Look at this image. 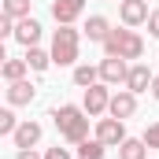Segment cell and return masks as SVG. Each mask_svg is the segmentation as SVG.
Listing matches in <instances>:
<instances>
[{"mask_svg": "<svg viewBox=\"0 0 159 159\" xmlns=\"http://www.w3.org/2000/svg\"><path fill=\"white\" fill-rule=\"evenodd\" d=\"M104 52L115 56V59H141V56H144V37L133 34L129 26H126V30H111V34L104 37Z\"/></svg>", "mask_w": 159, "mask_h": 159, "instance_id": "cell-2", "label": "cell"}, {"mask_svg": "<svg viewBox=\"0 0 159 159\" xmlns=\"http://www.w3.org/2000/svg\"><path fill=\"white\" fill-rule=\"evenodd\" d=\"M15 41L19 44H26V48H34L41 41V22L34 19V15H26V19H19L15 22Z\"/></svg>", "mask_w": 159, "mask_h": 159, "instance_id": "cell-11", "label": "cell"}, {"mask_svg": "<svg viewBox=\"0 0 159 159\" xmlns=\"http://www.w3.org/2000/svg\"><path fill=\"white\" fill-rule=\"evenodd\" d=\"M104 152H107V148H104L96 137H93V141H89V137L78 141V159H104Z\"/></svg>", "mask_w": 159, "mask_h": 159, "instance_id": "cell-19", "label": "cell"}, {"mask_svg": "<svg viewBox=\"0 0 159 159\" xmlns=\"http://www.w3.org/2000/svg\"><path fill=\"white\" fill-rule=\"evenodd\" d=\"M78 44H81V34L74 26H59L56 30V37H52V63H59V67H70L74 59H78Z\"/></svg>", "mask_w": 159, "mask_h": 159, "instance_id": "cell-3", "label": "cell"}, {"mask_svg": "<svg viewBox=\"0 0 159 159\" xmlns=\"http://www.w3.org/2000/svg\"><path fill=\"white\" fill-rule=\"evenodd\" d=\"M11 137H15V148H34V144L41 141V122H30V119L19 122Z\"/></svg>", "mask_w": 159, "mask_h": 159, "instance_id": "cell-13", "label": "cell"}, {"mask_svg": "<svg viewBox=\"0 0 159 159\" xmlns=\"http://www.w3.org/2000/svg\"><path fill=\"white\" fill-rule=\"evenodd\" d=\"M141 141H144V148H159V122H152V126L144 129V137H141Z\"/></svg>", "mask_w": 159, "mask_h": 159, "instance_id": "cell-22", "label": "cell"}, {"mask_svg": "<svg viewBox=\"0 0 159 159\" xmlns=\"http://www.w3.org/2000/svg\"><path fill=\"white\" fill-rule=\"evenodd\" d=\"M26 70H30L26 59H4V63H0V78H7V81H19Z\"/></svg>", "mask_w": 159, "mask_h": 159, "instance_id": "cell-18", "label": "cell"}, {"mask_svg": "<svg viewBox=\"0 0 159 159\" xmlns=\"http://www.w3.org/2000/svg\"><path fill=\"white\" fill-rule=\"evenodd\" d=\"M15 126H19V119H15V111H11V107H0V137L15 133Z\"/></svg>", "mask_w": 159, "mask_h": 159, "instance_id": "cell-21", "label": "cell"}, {"mask_svg": "<svg viewBox=\"0 0 159 159\" xmlns=\"http://www.w3.org/2000/svg\"><path fill=\"white\" fill-rule=\"evenodd\" d=\"M93 81H100V70H96V67H89V63H81V67H74V85H81V89H89Z\"/></svg>", "mask_w": 159, "mask_h": 159, "instance_id": "cell-20", "label": "cell"}, {"mask_svg": "<svg viewBox=\"0 0 159 159\" xmlns=\"http://www.w3.org/2000/svg\"><path fill=\"white\" fill-rule=\"evenodd\" d=\"M30 4H34V0H4V4H0V11H4L7 19H15V22H19V19H26V15H30Z\"/></svg>", "mask_w": 159, "mask_h": 159, "instance_id": "cell-17", "label": "cell"}, {"mask_svg": "<svg viewBox=\"0 0 159 159\" xmlns=\"http://www.w3.org/2000/svg\"><path fill=\"white\" fill-rule=\"evenodd\" d=\"M144 152H148V148H144L141 137H126L119 144V159H144Z\"/></svg>", "mask_w": 159, "mask_h": 159, "instance_id": "cell-16", "label": "cell"}, {"mask_svg": "<svg viewBox=\"0 0 159 159\" xmlns=\"http://www.w3.org/2000/svg\"><path fill=\"white\" fill-rule=\"evenodd\" d=\"M107 100H111L107 85H104V81H93V85L85 89V100H81V111H85L89 119H96V115H104V111H107Z\"/></svg>", "mask_w": 159, "mask_h": 159, "instance_id": "cell-4", "label": "cell"}, {"mask_svg": "<svg viewBox=\"0 0 159 159\" xmlns=\"http://www.w3.org/2000/svg\"><path fill=\"white\" fill-rule=\"evenodd\" d=\"M44 159H74V156H70V148H59V144H56V148L44 152Z\"/></svg>", "mask_w": 159, "mask_h": 159, "instance_id": "cell-24", "label": "cell"}, {"mask_svg": "<svg viewBox=\"0 0 159 159\" xmlns=\"http://www.w3.org/2000/svg\"><path fill=\"white\" fill-rule=\"evenodd\" d=\"M122 85H126L133 96H137V93H144V89L152 85V70H148V63H133V67L126 70V81H122Z\"/></svg>", "mask_w": 159, "mask_h": 159, "instance_id": "cell-10", "label": "cell"}, {"mask_svg": "<svg viewBox=\"0 0 159 159\" xmlns=\"http://www.w3.org/2000/svg\"><path fill=\"white\" fill-rule=\"evenodd\" d=\"M96 70H100V81H104V85H122L129 67H126V59H115V56H107V59H104Z\"/></svg>", "mask_w": 159, "mask_h": 159, "instance_id": "cell-8", "label": "cell"}, {"mask_svg": "<svg viewBox=\"0 0 159 159\" xmlns=\"http://www.w3.org/2000/svg\"><path fill=\"white\" fill-rule=\"evenodd\" d=\"M81 11H85V0H56V4H52V19H56L59 26H70Z\"/></svg>", "mask_w": 159, "mask_h": 159, "instance_id": "cell-9", "label": "cell"}, {"mask_svg": "<svg viewBox=\"0 0 159 159\" xmlns=\"http://www.w3.org/2000/svg\"><path fill=\"white\" fill-rule=\"evenodd\" d=\"M96 141H100L104 148L122 144V141H126V126H122V119H100V122H96Z\"/></svg>", "mask_w": 159, "mask_h": 159, "instance_id": "cell-5", "label": "cell"}, {"mask_svg": "<svg viewBox=\"0 0 159 159\" xmlns=\"http://www.w3.org/2000/svg\"><path fill=\"white\" fill-rule=\"evenodd\" d=\"M107 34H111V22H107L104 15H93V19L85 22V37H89V41H100V44H104Z\"/></svg>", "mask_w": 159, "mask_h": 159, "instance_id": "cell-14", "label": "cell"}, {"mask_svg": "<svg viewBox=\"0 0 159 159\" xmlns=\"http://www.w3.org/2000/svg\"><path fill=\"white\" fill-rule=\"evenodd\" d=\"M119 19L133 30V26H144L148 19V0H122L119 4Z\"/></svg>", "mask_w": 159, "mask_h": 159, "instance_id": "cell-6", "label": "cell"}, {"mask_svg": "<svg viewBox=\"0 0 159 159\" xmlns=\"http://www.w3.org/2000/svg\"><path fill=\"white\" fill-rule=\"evenodd\" d=\"M34 96H37V89L26 78H19V81L7 85V104H11V107H26V104H34Z\"/></svg>", "mask_w": 159, "mask_h": 159, "instance_id": "cell-12", "label": "cell"}, {"mask_svg": "<svg viewBox=\"0 0 159 159\" xmlns=\"http://www.w3.org/2000/svg\"><path fill=\"white\" fill-rule=\"evenodd\" d=\"M107 111H111V119H122V122H126L133 111H137V96H133L129 89H119V93L107 100Z\"/></svg>", "mask_w": 159, "mask_h": 159, "instance_id": "cell-7", "label": "cell"}, {"mask_svg": "<svg viewBox=\"0 0 159 159\" xmlns=\"http://www.w3.org/2000/svg\"><path fill=\"white\" fill-rule=\"evenodd\" d=\"M11 34H15V19H7V15L0 11V41H4V37H11Z\"/></svg>", "mask_w": 159, "mask_h": 159, "instance_id": "cell-23", "label": "cell"}, {"mask_svg": "<svg viewBox=\"0 0 159 159\" xmlns=\"http://www.w3.org/2000/svg\"><path fill=\"white\" fill-rule=\"evenodd\" d=\"M52 122H56L59 137H67L70 144H78V141L89 137V115L81 111L78 104H63V107H56V111H52Z\"/></svg>", "mask_w": 159, "mask_h": 159, "instance_id": "cell-1", "label": "cell"}, {"mask_svg": "<svg viewBox=\"0 0 159 159\" xmlns=\"http://www.w3.org/2000/svg\"><path fill=\"white\" fill-rule=\"evenodd\" d=\"M144 22H148V34L159 37V7H156V11H148V19H144Z\"/></svg>", "mask_w": 159, "mask_h": 159, "instance_id": "cell-25", "label": "cell"}, {"mask_svg": "<svg viewBox=\"0 0 159 159\" xmlns=\"http://www.w3.org/2000/svg\"><path fill=\"white\" fill-rule=\"evenodd\" d=\"M4 59H7V52H4V41H0V63H4Z\"/></svg>", "mask_w": 159, "mask_h": 159, "instance_id": "cell-28", "label": "cell"}, {"mask_svg": "<svg viewBox=\"0 0 159 159\" xmlns=\"http://www.w3.org/2000/svg\"><path fill=\"white\" fill-rule=\"evenodd\" d=\"M148 89H152V96L159 100V74H152V85H148Z\"/></svg>", "mask_w": 159, "mask_h": 159, "instance_id": "cell-27", "label": "cell"}, {"mask_svg": "<svg viewBox=\"0 0 159 159\" xmlns=\"http://www.w3.org/2000/svg\"><path fill=\"white\" fill-rule=\"evenodd\" d=\"M15 159H44V156H37L34 148H19V156H15Z\"/></svg>", "mask_w": 159, "mask_h": 159, "instance_id": "cell-26", "label": "cell"}, {"mask_svg": "<svg viewBox=\"0 0 159 159\" xmlns=\"http://www.w3.org/2000/svg\"><path fill=\"white\" fill-rule=\"evenodd\" d=\"M22 59H26V67H30V70H48V63H52V56H48V52H44V48H37V44H34V48H26V56H22Z\"/></svg>", "mask_w": 159, "mask_h": 159, "instance_id": "cell-15", "label": "cell"}]
</instances>
